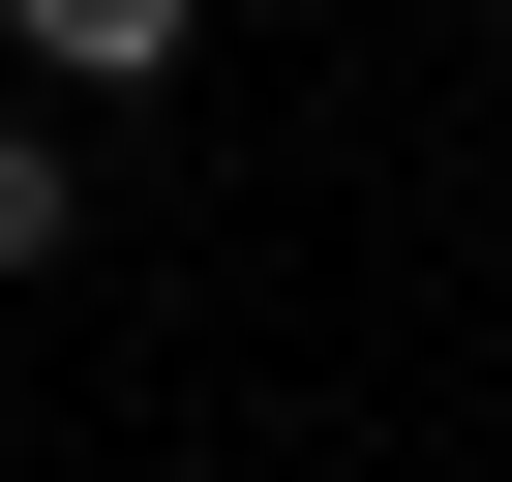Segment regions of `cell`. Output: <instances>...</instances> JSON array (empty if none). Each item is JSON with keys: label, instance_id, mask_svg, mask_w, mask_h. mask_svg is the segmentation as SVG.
<instances>
[{"label": "cell", "instance_id": "cell-1", "mask_svg": "<svg viewBox=\"0 0 512 482\" xmlns=\"http://www.w3.org/2000/svg\"><path fill=\"white\" fill-rule=\"evenodd\" d=\"M0 31H31V91H181L211 0H0Z\"/></svg>", "mask_w": 512, "mask_h": 482}, {"label": "cell", "instance_id": "cell-2", "mask_svg": "<svg viewBox=\"0 0 512 482\" xmlns=\"http://www.w3.org/2000/svg\"><path fill=\"white\" fill-rule=\"evenodd\" d=\"M61 241H91V181H61V121H0V302H31Z\"/></svg>", "mask_w": 512, "mask_h": 482}, {"label": "cell", "instance_id": "cell-3", "mask_svg": "<svg viewBox=\"0 0 512 482\" xmlns=\"http://www.w3.org/2000/svg\"><path fill=\"white\" fill-rule=\"evenodd\" d=\"M482 31H512V0H482Z\"/></svg>", "mask_w": 512, "mask_h": 482}]
</instances>
